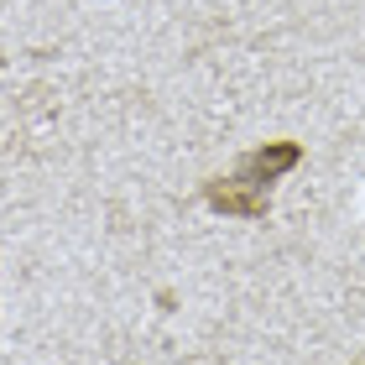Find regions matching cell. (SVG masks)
Segmentation results:
<instances>
[{
  "label": "cell",
  "mask_w": 365,
  "mask_h": 365,
  "mask_svg": "<svg viewBox=\"0 0 365 365\" xmlns=\"http://www.w3.org/2000/svg\"><path fill=\"white\" fill-rule=\"evenodd\" d=\"M350 365H365V355H360V360H350Z\"/></svg>",
  "instance_id": "7a4b0ae2"
},
{
  "label": "cell",
  "mask_w": 365,
  "mask_h": 365,
  "mask_svg": "<svg viewBox=\"0 0 365 365\" xmlns=\"http://www.w3.org/2000/svg\"><path fill=\"white\" fill-rule=\"evenodd\" d=\"M297 162H303V141H261L251 152L235 157V168L204 178V204L225 220H245V225H261L272 214V193L277 182L287 178Z\"/></svg>",
  "instance_id": "6da1fadb"
}]
</instances>
